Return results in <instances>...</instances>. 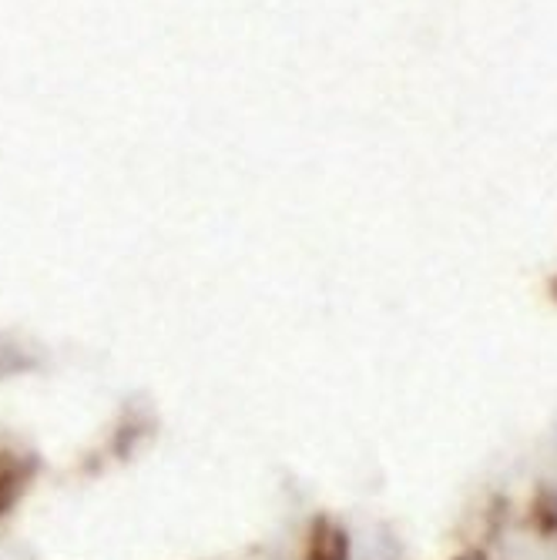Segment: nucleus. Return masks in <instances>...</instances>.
I'll list each match as a JSON object with an SVG mask.
<instances>
[{"mask_svg": "<svg viewBox=\"0 0 557 560\" xmlns=\"http://www.w3.org/2000/svg\"><path fill=\"white\" fill-rule=\"evenodd\" d=\"M302 560H349V537L333 517H316Z\"/></svg>", "mask_w": 557, "mask_h": 560, "instance_id": "1", "label": "nucleus"}]
</instances>
